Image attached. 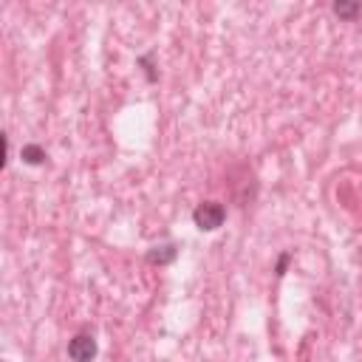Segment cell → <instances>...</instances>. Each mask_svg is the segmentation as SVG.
I'll return each mask as SVG.
<instances>
[{
  "label": "cell",
  "mask_w": 362,
  "mask_h": 362,
  "mask_svg": "<svg viewBox=\"0 0 362 362\" xmlns=\"http://www.w3.org/2000/svg\"><path fill=\"white\" fill-rule=\"evenodd\" d=\"M288 263H291V252H280V255H277V260H274V274H277V277H283V274H286V269H288Z\"/></svg>",
  "instance_id": "7"
},
{
  "label": "cell",
  "mask_w": 362,
  "mask_h": 362,
  "mask_svg": "<svg viewBox=\"0 0 362 362\" xmlns=\"http://www.w3.org/2000/svg\"><path fill=\"white\" fill-rule=\"evenodd\" d=\"M139 65L144 68L147 82H158V71H156V65H153V54H141V57H139Z\"/></svg>",
  "instance_id": "6"
},
{
  "label": "cell",
  "mask_w": 362,
  "mask_h": 362,
  "mask_svg": "<svg viewBox=\"0 0 362 362\" xmlns=\"http://www.w3.org/2000/svg\"><path fill=\"white\" fill-rule=\"evenodd\" d=\"M147 263H153V266H167V263H173L175 257H178V246L175 243H161V246H153V249H147Z\"/></svg>",
  "instance_id": "3"
},
{
  "label": "cell",
  "mask_w": 362,
  "mask_h": 362,
  "mask_svg": "<svg viewBox=\"0 0 362 362\" xmlns=\"http://www.w3.org/2000/svg\"><path fill=\"white\" fill-rule=\"evenodd\" d=\"M96 351H99V348H96V339H93L90 331H79V334H74L71 342H68V359H71V362H93Z\"/></svg>",
  "instance_id": "2"
},
{
  "label": "cell",
  "mask_w": 362,
  "mask_h": 362,
  "mask_svg": "<svg viewBox=\"0 0 362 362\" xmlns=\"http://www.w3.org/2000/svg\"><path fill=\"white\" fill-rule=\"evenodd\" d=\"M20 158H23V164H28V167H40V164H45L48 153H45V147H42V144H34V141H28V144H23V150H20Z\"/></svg>",
  "instance_id": "5"
},
{
  "label": "cell",
  "mask_w": 362,
  "mask_h": 362,
  "mask_svg": "<svg viewBox=\"0 0 362 362\" xmlns=\"http://www.w3.org/2000/svg\"><path fill=\"white\" fill-rule=\"evenodd\" d=\"M331 11H334L339 20L354 23V20L362 14V3H359V0H337V3L331 6Z\"/></svg>",
  "instance_id": "4"
},
{
  "label": "cell",
  "mask_w": 362,
  "mask_h": 362,
  "mask_svg": "<svg viewBox=\"0 0 362 362\" xmlns=\"http://www.w3.org/2000/svg\"><path fill=\"white\" fill-rule=\"evenodd\" d=\"M223 221H226V206L221 201H201L192 209V223L201 232H215L223 226Z\"/></svg>",
  "instance_id": "1"
}]
</instances>
